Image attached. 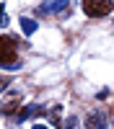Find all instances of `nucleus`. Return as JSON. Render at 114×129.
<instances>
[{"label":"nucleus","mask_w":114,"mask_h":129,"mask_svg":"<svg viewBox=\"0 0 114 129\" xmlns=\"http://www.w3.org/2000/svg\"><path fill=\"white\" fill-rule=\"evenodd\" d=\"M8 85H10V75H3V78H0V93H3Z\"/></svg>","instance_id":"obj_8"},{"label":"nucleus","mask_w":114,"mask_h":129,"mask_svg":"<svg viewBox=\"0 0 114 129\" xmlns=\"http://www.w3.org/2000/svg\"><path fill=\"white\" fill-rule=\"evenodd\" d=\"M83 13L91 18H104L111 13V0H83Z\"/></svg>","instance_id":"obj_2"},{"label":"nucleus","mask_w":114,"mask_h":129,"mask_svg":"<svg viewBox=\"0 0 114 129\" xmlns=\"http://www.w3.org/2000/svg\"><path fill=\"white\" fill-rule=\"evenodd\" d=\"M8 23H10V18H8V16H0V26H3V28H5Z\"/></svg>","instance_id":"obj_10"},{"label":"nucleus","mask_w":114,"mask_h":129,"mask_svg":"<svg viewBox=\"0 0 114 129\" xmlns=\"http://www.w3.org/2000/svg\"><path fill=\"white\" fill-rule=\"evenodd\" d=\"M75 124H78V119H75V116H70V119L65 121V129H75Z\"/></svg>","instance_id":"obj_9"},{"label":"nucleus","mask_w":114,"mask_h":129,"mask_svg":"<svg viewBox=\"0 0 114 129\" xmlns=\"http://www.w3.org/2000/svg\"><path fill=\"white\" fill-rule=\"evenodd\" d=\"M67 3L70 0H44L39 8H36V13L39 16H52V13H65L67 10Z\"/></svg>","instance_id":"obj_4"},{"label":"nucleus","mask_w":114,"mask_h":129,"mask_svg":"<svg viewBox=\"0 0 114 129\" xmlns=\"http://www.w3.org/2000/svg\"><path fill=\"white\" fill-rule=\"evenodd\" d=\"M41 111V106L39 103H31V106H26V109H21V111H16V119L18 121H29L34 114H39Z\"/></svg>","instance_id":"obj_6"},{"label":"nucleus","mask_w":114,"mask_h":129,"mask_svg":"<svg viewBox=\"0 0 114 129\" xmlns=\"http://www.w3.org/2000/svg\"><path fill=\"white\" fill-rule=\"evenodd\" d=\"M0 67L3 70H18L21 67L18 44H16V39H10V36L0 39Z\"/></svg>","instance_id":"obj_1"},{"label":"nucleus","mask_w":114,"mask_h":129,"mask_svg":"<svg viewBox=\"0 0 114 129\" xmlns=\"http://www.w3.org/2000/svg\"><path fill=\"white\" fill-rule=\"evenodd\" d=\"M3 10H5V3H0V16H3Z\"/></svg>","instance_id":"obj_12"},{"label":"nucleus","mask_w":114,"mask_h":129,"mask_svg":"<svg viewBox=\"0 0 114 129\" xmlns=\"http://www.w3.org/2000/svg\"><path fill=\"white\" fill-rule=\"evenodd\" d=\"M18 23H21V28H24V34H26V36H31V34H36V28H39V26H36V21H34V18H26V16L21 18Z\"/></svg>","instance_id":"obj_7"},{"label":"nucleus","mask_w":114,"mask_h":129,"mask_svg":"<svg viewBox=\"0 0 114 129\" xmlns=\"http://www.w3.org/2000/svg\"><path fill=\"white\" fill-rule=\"evenodd\" d=\"M21 101H24V95H21L18 90H8L5 98L0 101V114H16L18 106H21Z\"/></svg>","instance_id":"obj_3"},{"label":"nucleus","mask_w":114,"mask_h":129,"mask_svg":"<svg viewBox=\"0 0 114 129\" xmlns=\"http://www.w3.org/2000/svg\"><path fill=\"white\" fill-rule=\"evenodd\" d=\"M31 129H49V126H47V124H39V121H36V124L31 126Z\"/></svg>","instance_id":"obj_11"},{"label":"nucleus","mask_w":114,"mask_h":129,"mask_svg":"<svg viewBox=\"0 0 114 129\" xmlns=\"http://www.w3.org/2000/svg\"><path fill=\"white\" fill-rule=\"evenodd\" d=\"M86 129H106V116L101 111H91L86 116Z\"/></svg>","instance_id":"obj_5"}]
</instances>
